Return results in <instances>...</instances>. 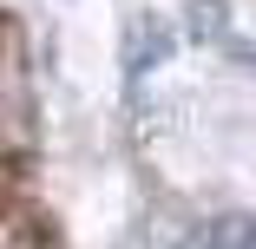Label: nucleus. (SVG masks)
Wrapping results in <instances>:
<instances>
[{
    "label": "nucleus",
    "instance_id": "obj_1",
    "mask_svg": "<svg viewBox=\"0 0 256 249\" xmlns=\"http://www.w3.org/2000/svg\"><path fill=\"white\" fill-rule=\"evenodd\" d=\"M144 59H164V33H158V20H132V53H125V66L144 72Z\"/></svg>",
    "mask_w": 256,
    "mask_h": 249
},
{
    "label": "nucleus",
    "instance_id": "obj_2",
    "mask_svg": "<svg viewBox=\"0 0 256 249\" xmlns=\"http://www.w3.org/2000/svg\"><path fill=\"white\" fill-rule=\"evenodd\" d=\"M0 249H53V236H40V230H0Z\"/></svg>",
    "mask_w": 256,
    "mask_h": 249
}]
</instances>
